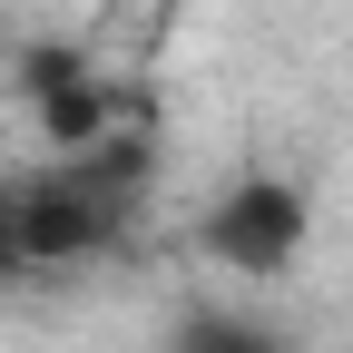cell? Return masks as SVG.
Segmentation results:
<instances>
[{"instance_id":"cell-2","label":"cell","mask_w":353,"mask_h":353,"mask_svg":"<svg viewBox=\"0 0 353 353\" xmlns=\"http://www.w3.org/2000/svg\"><path fill=\"white\" fill-rule=\"evenodd\" d=\"M176 353H275V334H255V324H236V314H196Z\"/></svg>"},{"instance_id":"cell-1","label":"cell","mask_w":353,"mask_h":353,"mask_svg":"<svg viewBox=\"0 0 353 353\" xmlns=\"http://www.w3.org/2000/svg\"><path fill=\"white\" fill-rule=\"evenodd\" d=\"M196 245H206V265H226V275L275 285V275H294V255L314 245V196H304L294 176H275V167H245V176H226V187L206 196Z\"/></svg>"}]
</instances>
